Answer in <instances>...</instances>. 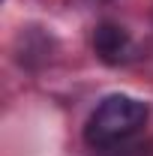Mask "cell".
Wrapping results in <instances>:
<instances>
[{"label":"cell","instance_id":"7a4b0ae2","mask_svg":"<svg viewBox=\"0 0 153 156\" xmlns=\"http://www.w3.org/2000/svg\"><path fill=\"white\" fill-rule=\"evenodd\" d=\"M93 51L108 66H126L129 60H135V42L126 27L114 21H102L93 30Z\"/></svg>","mask_w":153,"mask_h":156},{"label":"cell","instance_id":"6da1fadb","mask_svg":"<svg viewBox=\"0 0 153 156\" xmlns=\"http://www.w3.org/2000/svg\"><path fill=\"white\" fill-rule=\"evenodd\" d=\"M147 117H150L147 102L126 96V93H111L87 117L84 141L90 147H96V150H114V147L126 144L129 138H135L144 129Z\"/></svg>","mask_w":153,"mask_h":156}]
</instances>
